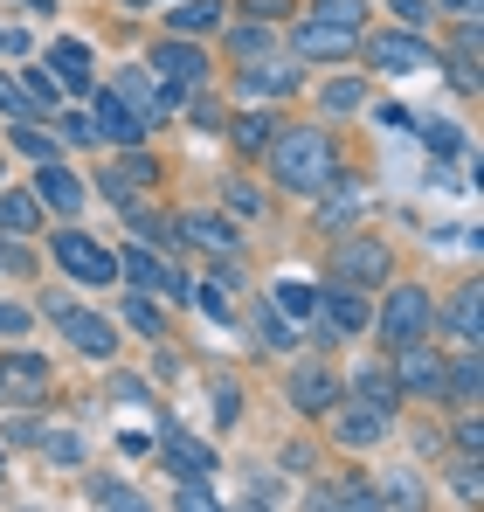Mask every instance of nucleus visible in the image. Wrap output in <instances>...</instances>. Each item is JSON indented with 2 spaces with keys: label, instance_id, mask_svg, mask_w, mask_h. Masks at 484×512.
<instances>
[{
  "label": "nucleus",
  "instance_id": "1",
  "mask_svg": "<svg viewBox=\"0 0 484 512\" xmlns=\"http://www.w3.org/2000/svg\"><path fill=\"white\" fill-rule=\"evenodd\" d=\"M270 167H277L284 187L319 194V187H332V139H325L319 125H291V132L270 139Z\"/></svg>",
  "mask_w": 484,
  "mask_h": 512
},
{
  "label": "nucleus",
  "instance_id": "2",
  "mask_svg": "<svg viewBox=\"0 0 484 512\" xmlns=\"http://www.w3.org/2000/svg\"><path fill=\"white\" fill-rule=\"evenodd\" d=\"M429 326H436L429 291H422V284H395V291H388V305H381V340H388V346H415Z\"/></svg>",
  "mask_w": 484,
  "mask_h": 512
},
{
  "label": "nucleus",
  "instance_id": "3",
  "mask_svg": "<svg viewBox=\"0 0 484 512\" xmlns=\"http://www.w3.org/2000/svg\"><path fill=\"white\" fill-rule=\"evenodd\" d=\"M49 250H56V263H63V270H70L77 284H97V291H104V284L118 277V256L104 250V243H90L83 229H63V236H56Z\"/></svg>",
  "mask_w": 484,
  "mask_h": 512
},
{
  "label": "nucleus",
  "instance_id": "4",
  "mask_svg": "<svg viewBox=\"0 0 484 512\" xmlns=\"http://www.w3.org/2000/svg\"><path fill=\"white\" fill-rule=\"evenodd\" d=\"M367 63L388 70V77H422V70H436V56H429L422 35H374V42H367Z\"/></svg>",
  "mask_w": 484,
  "mask_h": 512
},
{
  "label": "nucleus",
  "instance_id": "5",
  "mask_svg": "<svg viewBox=\"0 0 484 512\" xmlns=\"http://www.w3.org/2000/svg\"><path fill=\"white\" fill-rule=\"evenodd\" d=\"M332 277H346V284H381V277H388V243H381V236H346V243L332 250Z\"/></svg>",
  "mask_w": 484,
  "mask_h": 512
},
{
  "label": "nucleus",
  "instance_id": "6",
  "mask_svg": "<svg viewBox=\"0 0 484 512\" xmlns=\"http://www.w3.org/2000/svg\"><path fill=\"white\" fill-rule=\"evenodd\" d=\"M49 319L63 326V340L77 346V353H90V360H111L118 353V333L97 319V312H77V305H49Z\"/></svg>",
  "mask_w": 484,
  "mask_h": 512
},
{
  "label": "nucleus",
  "instance_id": "7",
  "mask_svg": "<svg viewBox=\"0 0 484 512\" xmlns=\"http://www.w3.org/2000/svg\"><path fill=\"white\" fill-rule=\"evenodd\" d=\"M160 457L173 464V471H180V478H187V485H201V478H215V450H208V443H194L187 429H173V423L160 429Z\"/></svg>",
  "mask_w": 484,
  "mask_h": 512
},
{
  "label": "nucleus",
  "instance_id": "8",
  "mask_svg": "<svg viewBox=\"0 0 484 512\" xmlns=\"http://www.w3.org/2000/svg\"><path fill=\"white\" fill-rule=\"evenodd\" d=\"M118 277H132L139 291H166V298H187V277L166 263V256L153 250H132V256H118Z\"/></svg>",
  "mask_w": 484,
  "mask_h": 512
},
{
  "label": "nucleus",
  "instance_id": "9",
  "mask_svg": "<svg viewBox=\"0 0 484 512\" xmlns=\"http://www.w3.org/2000/svg\"><path fill=\"white\" fill-rule=\"evenodd\" d=\"M90 132H104V139H118V146H139V139H146V125L125 111L118 90H97V104H90Z\"/></svg>",
  "mask_w": 484,
  "mask_h": 512
},
{
  "label": "nucleus",
  "instance_id": "10",
  "mask_svg": "<svg viewBox=\"0 0 484 512\" xmlns=\"http://www.w3.org/2000/svg\"><path fill=\"white\" fill-rule=\"evenodd\" d=\"M402 353V367H395V388H408V395H436L443 388V353H429V346H395Z\"/></svg>",
  "mask_w": 484,
  "mask_h": 512
},
{
  "label": "nucleus",
  "instance_id": "11",
  "mask_svg": "<svg viewBox=\"0 0 484 512\" xmlns=\"http://www.w3.org/2000/svg\"><path fill=\"white\" fill-rule=\"evenodd\" d=\"M367 326V305H360V291H325V305H319V340H346V333H360Z\"/></svg>",
  "mask_w": 484,
  "mask_h": 512
},
{
  "label": "nucleus",
  "instance_id": "12",
  "mask_svg": "<svg viewBox=\"0 0 484 512\" xmlns=\"http://www.w3.org/2000/svg\"><path fill=\"white\" fill-rule=\"evenodd\" d=\"M291 402H298L305 416H332V409H339V381H332V367H298V374H291Z\"/></svg>",
  "mask_w": 484,
  "mask_h": 512
},
{
  "label": "nucleus",
  "instance_id": "13",
  "mask_svg": "<svg viewBox=\"0 0 484 512\" xmlns=\"http://www.w3.org/2000/svg\"><path fill=\"white\" fill-rule=\"evenodd\" d=\"M153 70H160V84H201V70H208V56L194 49V42H160L153 49Z\"/></svg>",
  "mask_w": 484,
  "mask_h": 512
},
{
  "label": "nucleus",
  "instance_id": "14",
  "mask_svg": "<svg viewBox=\"0 0 484 512\" xmlns=\"http://www.w3.org/2000/svg\"><path fill=\"white\" fill-rule=\"evenodd\" d=\"M42 388H49V360H35V353H7V360H0V395L35 402Z\"/></svg>",
  "mask_w": 484,
  "mask_h": 512
},
{
  "label": "nucleus",
  "instance_id": "15",
  "mask_svg": "<svg viewBox=\"0 0 484 512\" xmlns=\"http://www.w3.org/2000/svg\"><path fill=\"white\" fill-rule=\"evenodd\" d=\"M35 201H49L56 215H77V208H83V180L63 167V160H49V167L35 173Z\"/></svg>",
  "mask_w": 484,
  "mask_h": 512
},
{
  "label": "nucleus",
  "instance_id": "16",
  "mask_svg": "<svg viewBox=\"0 0 484 512\" xmlns=\"http://www.w3.org/2000/svg\"><path fill=\"white\" fill-rule=\"evenodd\" d=\"M381 499H374V485H312V499H305V512H374Z\"/></svg>",
  "mask_w": 484,
  "mask_h": 512
},
{
  "label": "nucleus",
  "instance_id": "17",
  "mask_svg": "<svg viewBox=\"0 0 484 512\" xmlns=\"http://www.w3.org/2000/svg\"><path fill=\"white\" fill-rule=\"evenodd\" d=\"M478 305H484V291H478V284H464V291H457V298H450V333H457V340H464V353H478V346H484Z\"/></svg>",
  "mask_w": 484,
  "mask_h": 512
},
{
  "label": "nucleus",
  "instance_id": "18",
  "mask_svg": "<svg viewBox=\"0 0 484 512\" xmlns=\"http://www.w3.org/2000/svg\"><path fill=\"white\" fill-rule=\"evenodd\" d=\"M298 49L332 63V56H353V49H360V35H346V28H325V21H305V28H298Z\"/></svg>",
  "mask_w": 484,
  "mask_h": 512
},
{
  "label": "nucleus",
  "instance_id": "19",
  "mask_svg": "<svg viewBox=\"0 0 484 512\" xmlns=\"http://www.w3.org/2000/svg\"><path fill=\"white\" fill-rule=\"evenodd\" d=\"M49 70H56L63 90H90V49H83V42H56V49H49Z\"/></svg>",
  "mask_w": 484,
  "mask_h": 512
},
{
  "label": "nucleus",
  "instance_id": "20",
  "mask_svg": "<svg viewBox=\"0 0 484 512\" xmlns=\"http://www.w3.org/2000/svg\"><path fill=\"white\" fill-rule=\"evenodd\" d=\"M180 229H187V243H201V250L208 256H229L242 243L236 229H229V222H222V215H187V222H180Z\"/></svg>",
  "mask_w": 484,
  "mask_h": 512
},
{
  "label": "nucleus",
  "instance_id": "21",
  "mask_svg": "<svg viewBox=\"0 0 484 512\" xmlns=\"http://www.w3.org/2000/svg\"><path fill=\"white\" fill-rule=\"evenodd\" d=\"M353 395H360V409H381V416H388V409L402 402V388H395V374H388V367H360Z\"/></svg>",
  "mask_w": 484,
  "mask_h": 512
},
{
  "label": "nucleus",
  "instance_id": "22",
  "mask_svg": "<svg viewBox=\"0 0 484 512\" xmlns=\"http://www.w3.org/2000/svg\"><path fill=\"white\" fill-rule=\"evenodd\" d=\"M381 429H388L381 409H332V436H339V443H374Z\"/></svg>",
  "mask_w": 484,
  "mask_h": 512
},
{
  "label": "nucleus",
  "instance_id": "23",
  "mask_svg": "<svg viewBox=\"0 0 484 512\" xmlns=\"http://www.w3.org/2000/svg\"><path fill=\"white\" fill-rule=\"evenodd\" d=\"M222 0H187V7H173L166 21H173V35H208V28H222Z\"/></svg>",
  "mask_w": 484,
  "mask_h": 512
},
{
  "label": "nucleus",
  "instance_id": "24",
  "mask_svg": "<svg viewBox=\"0 0 484 512\" xmlns=\"http://www.w3.org/2000/svg\"><path fill=\"white\" fill-rule=\"evenodd\" d=\"M374 499H388L395 512H429V492H422L408 471H381V492H374Z\"/></svg>",
  "mask_w": 484,
  "mask_h": 512
},
{
  "label": "nucleus",
  "instance_id": "25",
  "mask_svg": "<svg viewBox=\"0 0 484 512\" xmlns=\"http://www.w3.org/2000/svg\"><path fill=\"white\" fill-rule=\"evenodd\" d=\"M312 312H319V291L305 277H284L277 284V319H312Z\"/></svg>",
  "mask_w": 484,
  "mask_h": 512
},
{
  "label": "nucleus",
  "instance_id": "26",
  "mask_svg": "<svg viewBox=\"0 0 484 512\" xmlns=\"http://www.w3.org/2000/svg\"><path fill=\"white\" fill-rule=\"evenodd\" d=\"M298 84L291 70H277V63H256V70H242V90L249 97H284V90Z\"/></svg>",
  "mask_w": 484,
  "mask_h": 512
},
{
  "label": "nucleus",
  "instance_id": "27",
  "mask_svg": "<svg viewBox=\"0 0 484 512\" xmlns=\"http://www.w3.org/2000/svg\"><path fill=\"white\" fill-rule=\"evenodd\" d=\"M443 388H450V395H457V402H478V353H464V360H457V367H443Z\"/></svg>",
  "mask_w": 484,
  "mask_h": 512
},
{
  "label": "nucleus",
  "instance_id": "28",
  "mask_svg": "<svg viewBox=\"0 0 484 512\" xmlns=\"http://www.w3.org/2000/svg\"><path fill=\"white\" fill-rule=\"evenodd\" d=\"M0 229H7V236H28V229H35V201H28V194H0Z\"/></svg>",
  "mask_w": 484,
  "mask_h": 512
},
{
  "label": "nucleus",
  "instance_id": "29",
  "mask_svg": "<svg viewBox=\"0 0 484 512\" xmlns=\"http://www.w3.org/2000/svg\"><path fill=\"white\" fill-rule=\"evenodd\" d=\"M97 512H153V506H146V499H139L132 485H118V478H104V485H97Z\"/></svg>",
  "mask_w": 484,
  "mask_h": 512
},
{
  "label": "nucleus",
  "instance_id": "30",
  "mask_svg": "<svg viewBox=\"0 0 484 512\" xmlns=\"http://www.w3.org/2000/svg\"><path fill=\"white\" fill-rule=\"evenodd\" d=\"M360 14H367L360 0H319V14H312V21H325V28H346V35H360Z\"/></svg>",
  "mask_w": 484,
  "mask_h": 512
},
{
  "label": "nucleus",
  "instance_id": "31",
  "mask_svg": "<svg viewBox=\"0 0 484 512\" xmlns=\"http://www.w3.org/2000/svg\"><path fill=\"white\" fill-rule=\"evenodd\" d=\"M42 450H49V464H63V471L83 464V443L70 436V429H49V436H42Z\"/></svg>",
  "mask_w": 484,
  "mask_h": 512
},
{
  "label": "nucleus",
  "instance_id": "32",
  "mask_svg": "<svg viewBox=\"0 0 484 512\" xmlns=\"http://www.w3.org/2000/svg\"><path fill=\"white\" fill-rule=\"evenodd\" d=\"M256 340L270 346V353H277V346H298V340H291V319H277V312H270V305H263V312H256Z\"/></svg>",
  "mask_w": 484,
  "mask_h": 512
},
{
  "label": "nucleus",
  "instance_id": "33",
  "mask_svg": "<svg viewBox=\"0 0 484 512\" xmlns=\"http://www.w3.org/2000/svg\"><path fill=\"white\" fill-rule=\"evenodd\" d=\"M229 291H236V277H208L194 298H201V312H215V319H229Z\"/></svg>",
  "mask_w": 484,
  "mask_h": 512
},
{
  "label": "nucleus",
  "instance_id": "34",
  "mask_svg": "<svg viewBox=\"0 0 484 512\" xmlns=\"http://www.w3.org/2000/svg\"><path fill=\"white\" fill-rule=\"evenodd\" d=\"M422 139H429V153H457V146H464L450 118H429V125H422Z\"/></svg>",
  "mask_w": 484,
  "mask_h": 512
},
{
  "label": "nucleus",
  "instance_id": "35",
  "mask_svg": "<svg viewBox=\"0 0 484 512\" xmlns=\"http://www.w3.org/2000/svg\"><path fill=\"white\" fill-rule=\"evenodd\" d=\"M14 146H21V153H28V160H42V167H49V160H56V146H49V139H42V132H35V125H14Z\"/></svg>",
  "mask_w": 484,
  "mask_h": 512
},
{
  "label": "nucleus",
  "instance_id": "36",
  "mask_svg": "<svg viewBox=\"0 0 484 512\" xmlns=\"http://www.w3.org/2000/svg\"><path fill=\"white\" fill-rule=\"evenodd\" d=\"M236 139L249 153H263V146H270V118H236Z\"/></svg>",
  "mask_w": 484,
  "mask_h": 512
},
{
  "label": "nucleus",
  "instance_id": "37",
  "mask_svg": "<svg viewBox=\"0 0 484 512\" xmlns=\"http://www.w3.org/2000/svg\"><path fill=\"white\" fill-rule=\"evenodd\" d=\"M56 97H63V84L49 70H28V104H56Z\"/></svg>",
  "mask_w": 484,
  "mask_h": 512
},
{
  "label": "nucleus",
  "instance_id": "38",
  "mask_svg": "<svg viewBox=\"0 0 484 512\" xmlns=\"http://www.w3.org/2000/svg\"><path fill=\"white\" fill-rule=\"evenodd\" d=\"M125 319H132V326H139L146 340H160V312H153L146 298H132V305H125Z\"/></svg>",
  "mask_w": 484,
  "mask_h": 512
},
{
  "label": "nucleus",
  "instance_id": "39",
  "mask_svg": "<svg viewBox=\"0 0 484 512\" xmlns=\"http://www.w3.org/2000/svg\"><path fill=\"white\" fill-rule=\"evenodd\" d=\"M0 111H14V118H28L35 104H28V90H21V84H7V77H0Z\"/></svg>",
  "mask_w": 484,
  "mask_h": 512
},
{
  "label": "nucleus",
  "instance_id": "40",
  "mask_svg": "<svg viewBox=\"0 0 484 512\" xmlns=\"http://www.w3.org/2000/svg\"><path fill=\"white\" fill-rule=\"evenodd\" d=\"M56 125H63V139H70V146H90V139H97V132H90V118H77V111H63Z\"/></svg>",
  "mask_w": 484,
  "mask_h": 512
},
{
  "label": "nucleus",
  "instance_id": "41",
  "mask_svg": "<svg viewBox=\"0 0 484 512\" xmlns=\"http://www.w3.org/2000/svg\"><path fill=\"white\" fill-rule=\"evenodd\" d=\"M457 450H464V457L478 464V450H484V429H478V416H471V423H457Z\"/></svg>",
  "mask_w": 484,
  "mask_h": 512
},
{
  "label": "nucleus",
  "instance_id": "42",
  "mask_svg": "<svg viewBox=\"0 0 484 512\" xmlns=\"http://www.w3.org/2000/svg\"><path fill=\"white\" fill-rule=\"evenodd\" d=\"M180 512H222V506H215L208 485H187V492H180Z\"/></svg>",
  "mask_w": 484,
  "mask_h": 512
},
{
  "label": "nucleus",
  "instance_id": "43",
  "mask_svg": "<svg viewBox=\"0 0 484 512\" xmlns=\"http://www.w3.org/2000/svg\"><path fill=\"white\" fill-rule=\"evenodd\" d=\"M132 222H139V236H146V243H180V236H173V229H166L160 215H132Z\"/></svg>",
  "mask_w": 484,
  "mask_h": 512
},
{
  "label": "nucleus",
  "instance_id": "44",
  "mask_svg": "<svg viewBox=\"0 0 484 512\" xmlns=\"http://www.w3.org/2000/svg\"><path fill=\"white\" fill-rule=\"evenodd\" d=\"M360 97H367V90H360V84H332V90H325V104H332V111H353Z\"/></svg>",
  "mask_w": 484,
  "mask_h": 512
},
{
  "label": "nucleus",
  "instance_id": "45",
  "mask_svg": "<svg viewBox=\"0 0 484 512\" xmlns=\"http://www.w3.org/2000/svg\"><path fill=\"white\" fill-rule=\"evenodd\" d=\"M194 118H201V132H222V104L215 97H194Z\"/></svg>",
  "mask_w": 484,
  "mask_h": 512
},
{
  "label": "nucleus",
  "instance_id": "46",
  "mask_svg": "<svg viewBox=\"0 0 484 512\" xmlns=\"http://www.w3.org/2000/svg\"><path fill=\"white\" fill-rule=\"evenodd\" d=\"M215 423H236V388H229V381L215 388Z\"/></svg>",
  "mask_w": 484,
  "mask_h": 512
},
{
  "label": "nucleus",
  "instance_id": "47",
  "mask_svg": "<svg viewBox=\"0 0 484 512\" xmlns=\"http://www.w3.org/2000/svg\"><path fill=\"white\" fill-rule=\"evenodd\" d=\"M236 49H242V56H256V49H270V28H242V35H236Z\"/></svg>",
  "mask_w": 484,
  "mask_h": 512
},
{
  "label": "nucleus",
  "instance_id": "48",
  "mask_svg": "<svg viewBox=\"0 0 484 512\" xmlns=\"http://www.w3.org/2000/svg\"><path fill=\"white\" fill-rule=\"evenodd\" d=\"M395 14H402L408 28H422V21H429V0H395Z\"/></svg>",
  "mask_w": 484,
  "mask_h": 512
},
{
  "label": "nucleus",
  "instance_id": "49",
  "mask_svg": "<svg viewBox=\"0 0 484 512\" xmlns=\"http://www.w3.org/2000/svg\"><path fill=\"white\" fill-rule=\"evenodd\" d=\"M0 333H28V312L21 305H0Z\"/></svg>",
  "mask_w": 484,
  "mask_h": 512
},
{
  "label": "nucleus",
  "instance_id": "50",
  "mask_svg": "<svg viewBox=\"0 0 484 512\" xmlns=\"http://www.w3.org/2000/svg\"><path fill=\"white\" fill-rule=\"evenodd\" d=\"M249 14H263V21H270V14H284V0H249Z\"/></svg>",
  "mask_w": 484,
  "mask_h": 512
},
{
  "label": "nucleus",
  "instance_id": "51",
  "mask_svg": "<svg viewBox=\"0 0 484 512\" xmlns=\"http://www.w3.org/2000/svg\"><path fill=\"white\" fill-rule=\"evenodd\" d=\"M21 49H28V42H21V35H7V28H0V56H21Z\"/></svg>",
  "mask_w": 484,
  "mask_h": 512
},
{
  "label": "nucleus",
  "instance_id": "52",
  "mask_svg": "<svg viewBox=\"0 0 484 512\" xmlns=\"http://www.w3.org/2000/svg\"><path fill=\"white\" fill-rule=\"evenodd\" d=\"M0 270H28V256H21V250H0Z\"/></svg>",
  "mask_w": 484,
  "mask_h": 512
},
{
  "label": "nucleus",
  "instance_id": "53",
  "mask_svg": "<svg viewBox=\"0 0 484 512\" xmlns=\"http://www.w3.org/2000/svg\"><path fill=\"white\" fill-rule=\"evenodd\" d=\"M443 7H450V14H464V21L478 14V0H443Z\"/></svg>",
  "mask_w": 484,
  "mask_h": 512
},
{
  "label": "nucleus",
  "instance_id": "54",
  "mask_svg": "<svg viewBox=\"0 0 484 512\" xmlns=\"http://www.w3.org/2000/svg\"><path fill=\"white\" fill-rule=\"evenodd\" d=\"M21 7H49V0H21Z\"/></svg>",
  "mask_w": 484,
  "mask_h": 512
},
{
  "label": "nucleus",
  "instance_id": "55",
  "mask_svg": "<svg viewBox=\"0 0 484 512\" xmlns=\"http://www.w3.org/2000/svg\"><path fill=\"white\" fill-rule=\"evenodd\" d=\"M242 512H256V506H242Z\"/></svg>",
  "mask_w": 484,
  "mask_h": 512
}]
</instances>
